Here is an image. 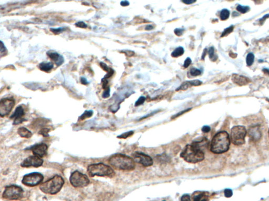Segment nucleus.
<instances>
[{
  "label": "nucleus",
  "mask_w": 269,
  "mask_h": 201,
  "mask_svg": "<svg viewBox=\"0 0 269 201\" xmlns=\"http://www.w3.org/2000/svg\"><path fill=\"white\" fill-rule=\"evenodd\" d=\"M196 2L195 0H184L183 1V2L186 4H191Z\"/></svg>",
  "instance_id": "obj_45"
},
{
  "label": "nucleus",
  "mask_w": 269,
  "mask_h": 201,
  "mask_svg": "<svg viewBox=\"0 0 269 201\" xmlns=\"http://www.w3.org/2000/svg\"><path fill=\"white\" fill-rule=\"evenodd\" d=\"M191 62H192V61H191V59L190 58H187L186 59V60L184 61V67L185 68H188L190 65V64H191Z\"/></svg>",
  "instance_id": "obj_40"
},
{
  "label": "nucleus",
  "mask_w": 269,
  "mask_h": 201,
  "mask_svg": "<svg viewBox=\"0 0 269 201\" xmlns=\"http://www.w3.org/2000/svg\"><path fill=\"white\" fill-rule=\"evenodd\" d=\"M80 82H81L82 84H83V85H87L88 83V82L87 81L86 79L83 78V77H82V78H80Z\"/></svg>",
  "instance_id": "obj_47"
},
{
  "label": "nucleus",
  "mask_w": 269,
  "mask_h": 201,
  "mask_svg": "<svg viewBox=\"0 0 269 201\" xmlns=\"http://www.w3.org/2000/svg\"><path fill=\"white\" fill-rule=\"evenodd\" d=\"M214 47H210V48L208 50V55H209V58L212 59L214 58Z\"/></svg>",
  "instance_id": "obj_35"
},
{
  "label": "nucleus",
  "mask_w": 269,
  "mask_h": 201,
  "mask_svg": "<svg viewBox=\"0 0 269 201\" xmlns=\"http://www.w3.org/2000/svg\"><path fill=\"white\" fill-rule=\"evenodd\" d=\"M65 29L63 28H51L50 31L52 32H53L54 34H58L59 33L62 32L63 31H64Z\"/></svg>",
  "instance_id": "obj_34"
},
{
  "label": "nucleus",
  "mask_w": 269,
  "mask_h": 201,
  "mask_svg": "<svg viewBox=\"0 0 269 201\" xmlns=\"http://www.w3.org/2000/svg\"><path fill=\"white\" fill-rule=\"evenodd\" d=\"M156 112H157V111H156V112H153V113H150V114H148V115H147V116H146L143 117H142V119H140V120H143V119H146V118H147V117H148L151 116H152V115H153V114H155V113H156Z\"/></svg>",
  "instance_id": "obj_49"
},
{
  "label": "nucleus",
  "mask_w": 269,
  "mask_h": 201,
  "mask_svg": "<svg viewBox=\"0 0 269 201\" xmlns=\"http://www.w3.org/2000/svg\"><path fill=\"white\" fill-rule=\"evenodd\" d=\"M25 113L24 109L21 106H19L15 109L14 112L10 117L11 119H14V125H18L19 124L21 123L23 120V117Z\"/></svg>",
  "instance_id": "obj_14"
},
{
  "label": "nucleus",
  "mask_w": 269,
  "mask_h": 201,
  "mask_svg": "<svg viewBox=\"0 0 269 201\" xmlns=\"http://www.w3.org/2000/svg\"><path fill=\"white\" fill-rule=\"evenodd\" d=\"M44 161L41 157L38 156H31L24 160L21 164V167L23 168H30L35 167L38 168L43 165Z\"/></svg>",
  "instance_id": "obj_11"
},
{
  "label": "nucleus",
  "mask_w": 269,
  "mask_h": 201,
  "mask_svg": "<svg viewBox=\"0 0 269 201\" xmlns=\"http://www.w3.org/2000/svg\"><path fill=\"white\" fill-rule=\"evenodd\" d=\"M64 184V179L60 175H56L39 185V189L43 193L54 195L59 193Z\"/></svg>",
  "instance_id": "obj_3"
},
{
  "label": "nucleus",
  "mask_w": 269,
  "mask_h": 201,
  "mask_svg": "<svg viewBox=\"0 0 269 201\" xmlns=\"http://www.w3.org/2000/svg\"><path fill=\"white\" fill-rule=\"evenodd\" d=\"M32 150L35 156L42 158L47 154L48 147L47 145L44 143H40L35 145L29 148Z\"/></svg>",
  "instance_id": "obj_13"
},
{
  "label": "nucleus",
  "mask_w": 269,
  "mask_h": 201,
  "mask_svg": "<svg viewBox=\"0 0 269 201\" xmlns=\"http://www.w3.org/2000/svg\"><path fill=\"white\" fill-rule=\"evenodd\" d=\"M181 201H191L190 197L188 194H184L181 198Z\"/></svg>",
  "instance_id": "obj_42"
},
{
  "label": "nucleus",
  "mask_w": 269,
  "mask_h": 201,
  "mask_svg": "<svg viewBox=\"0 0 269 201\" xmlns=\"http://www.w3.org/2000/svg\"><path fill=\"white\" fill-rule=\"evenodd\" d=\"M134 132L133 131H128V132L122 134V135H119L117 136V137L119 138H122V139H126L128 137L132 136L134 134Z\"/></svg>",
  "instance_id": "obj_29"
},
{
  "label": "nucleus",
  "mask_w": 269,
  "mask_h": 201,
  "mask_svg": "<svg viewBox=\"0 0 269 201\" xmlns=\"http://www.w3.org/2000/svg\"><path fill=\"white\" fill-rule=\"evenodd\" d=\"M70 181L72 186L77 188L87 187L90 183L88 177L78 171H75L71 174Z\"/></svg>",
  "instance_id": "obj_7"
},
{
  "label": "nucleus",
  "mask_w": 269,
  "mask_h": 201,
  "mask_svg": "<svg viewBox=\"0 0 269 201\" xmlns=\"http://www.w3.org/2000/svg\"><path fill=\"white\" fill-rule=\"evenodd\" d=\"M233 28H234V26L233 25H231L230 27H229L228 28H227L226 29H225L224 32L222 33V35H221V37H222L227 36L228 35L230 34L233 31Z\"/></svg>",
  "instance_id": "obj_28"
},
{
  "label": "nucleus",
  "mask_w": 269,
  "mask_h": 201,
  "mask_svg": "<svg viewBox=\"0 0 269 201\" xmlns=\"http://www.w3.org/2000/svg\"><path fill=\"white\" fill-rule=\"evenodd\" d=\"M87 172L91 177L97 176L111 178L115 174L114 171L111 167L103 163L91 164L88 167Z\"/></svg>",
  "instance_id": "obj_5"
},
{
  "label": "nucleus",
  "mask_w": 269,
  "mask_h": 201,
  "mask_svg": "<svg viewBox=\"0 0 269 201\" xmlns=\"http://www.w3.org/2000/svg\"><path fill=\"white\" fill-rule=\"evenodd\" d=\"M108 161L112 167L118 170L132 171L135 168L134 159L125 154H114L109 158Z\"/></svg>",
  "instance_id": "obj_2"
},
{
  "label": "nucleus",
  "mask_w": 269,
  "mask_h": 201,
  "mask_svg": "<svg viewBox=\"0 0 269 201\" xmlns=\"http://www.w3.org/2000/svg\"><path fill=\"white\" fill-rule=\"evenodd\" d=\"M93 111H91V110H86L81 115V116L80 117V119L81 120H84L87 119V118H90L93 115Z\"/></svg>",
  "instance_id": "obj_27"
},
{
  "label": "nucleus",
  "mask_w": 269,
  "mask_h": 201,
  "mask_svg": "<svg viewBox=\"0 0 269 201\" xmlns=\"http://www.w3.org/2000/svg\"><path fill=\"white\" fill-rule=\"evenodd\" d=\"M269 14H266V15H264L263 17L262 18L260 19V23H261V24H263V23L265 21V20L266 19V18H269Z\"/></svg>",
  "instance_id": "obj_46"
},
{
  "label": "nucleus",
  "mask_w": 269,
  "mask_h": 201,
  "mask_svg": "<svg viewBox=\"0 0 269 201\" xmlns=\"http://www.w3.org/2000/svg\"><path fill=\"white\" fill-rule=\"evenodd\" d=\"M180 156L187 162L196 164L204 160V154L203 151L193 145H188L181 151Z\"/></svg>",
  "instance_id": "obj_4"
},
{
  "label": "nucleus",
  "mask_w": 269,
  "mask_h": 201,
  "mask_svg": "<svg viewBox=\"0 0 269 201\" xmlns=\"http://www.w3.org/2000/svg\"><path fill=\"white\" fill-rule=\"evenodd\" d=\"M15 100L10 98H4L0 102V116L3 117L8 115L14 106Z\"/></svg>",
  "instance_id": "obj_10"
},
{
  "label": "nucleus",
  "mask_w": 269,
  "mask_h": 201,
  "mask_svg": "<svg viewBox=\"0 0 269 201\" xmlns=\"http://www.w3.org/2000/svg\"><path fill=\"white\" fill-rule=\"evenodd\" d=\"M202 84V82L199 81L198 80H193V81H186L183 83V84L180 86L179 88H178L176 90L177 91L178 90H185L187 89L188 88L192 86H198Z\"/></svg>",
  "instance_id": "obj_19"
},
{
  "label": "nucleus",
  "mask_w": 269,
  "mask_h": 201,
  "mask_svg": "<svg viewBox=\"0 0 269 201\" xmlns=\"http://www.w3.org/2000/svg\"><path fill=\"white\" fill-rule=\"evenodd\" d=\"M109 96H110V88L108 87L105 90V91L103 93V97L106 99V98L109 97Z\"/></svg>",
  "instance_id": "obj_38"
},
{
  "label": "nucleus",
  "mask_w": 269,
  "mask_h": 201,
  "mask_svg": "<svg viewBox=\"0 0 269 201\" xmlns=\"http://www.w3.org/2000/svg\"><path fill=\"white\" fill-rule=\"evenodd\" d=\"M192 145L193 146H195L204 151L203 150L207 148L209 145V141L205 137H202L199 139H197L194 141H193Z\"/></svg>",
  "instance_id": "obj_18"
},
{
  "label": "nucleus",
  "mask_w": 269,
  "mask_h": 201,
  "mask_svg": "<svg viewBox=\"0 0 269 201\" xmlns=\"http://www.w3.org/2000/svg\"><path fill=\"white\" fill-rule=\"evenodd\" d=\"M18 135L22 138H27V139L31 138L33 135L31 131H29V130L24 127H21L18 128Z\"/></svg>",
  "instance_id": "obj_20"
},
{
  "label": "nucleus",
  "mask_w": 269,
  "mask_h": 201,
  "mask_svg": "<svg viewBox=\"0 0 269 201\" xmlns=\"http://www.w3.org/2000/svg\"><path fill=\"white\" fill-rule=\"evenodd\" d=\"M190 72V74H191V76H199V75H200L201 73V70H199V69H198L196 68L191 69Z\"/></svg>",
  "instance_id": "obj_30"
},
{
  "label": "nucleus",
  "mask_w": 269,
  "mask_h": 201,
  "mask_svg": "<svg viewBox=\"0 0 269 201\" xmlns=\"http://www.w3.org/2000/svg\"><path fill=\"white\" fill-rule=\"evenodd\" d=\"M225 195L226 198H230L232 195V191L230 189H225Z\"/></svg>",
  "instance_id": "obj_39"
},
{
  "label": "nucleus",
  "mask_w": 269,
  "mask_h": 201,
  "mask_svg": "<svg viewBox=\"0 0 269 201\" xmlns=\"http://www.w3.org/2000/svg\"><path fill=\"white\" fill-rule=\"evenodd\" d=\"M184 29H180V28H177V29H175V31H174V32H175V34L177 36H180L182 35L183 34V32H184Z\"/></svg>",
  "instance_id": "obj_41"
},
{
  "label": "nucleus",
  "mask_w": 269,
  "mask_h": 201,
  "mask_svg": "<svg viewBox=\"0 0 269 201\" xmlns=\"http://www.w3.org/2000/svg\"><path fill=\"white\" fill-rule=\"evenodd\" d=\"M184 53V49L183 47H179L177 48L172 53L171 56L173 57H179L180 56L183 55Z\"/></svg>",
  "instance_id": "obj_23"
},
{
  "label": "nucleus",
  "mask_w": 269,
  "mask_h": 201,
  "mask_svg": "<svg viewBox=\"0 0 269 201\" xmlns=\"http://www.w3.org/2000/svg\"><path fill=\"white\" fill-rule=\"evenodd\" d=\"M121 4L122 6L126 7V6L129 5V2H128L127 1H122L121 3Z\"/></svg>",
  "instance_id": "obj_48"
},
{
  "label": "nucleus",
  "mask_w": 269,
  "mask_h": 201,
  "mask_svg": "<svg viewBox=\"0 0 269 201\" xmlns=\"http://www.w3.org/2000/svg\"></svg>",
  "instance_id": "obj_53"
},
{
  "label": "nucleus",
  "mask_w": 269,
  "mask_h": 201,
  "mask_svg": "<svg viewBox=\"0 0 269 201\" xmlns=\"http://www.w3.org/2000/svg\"><path fill=\"white\" fill-rule=\"evenodd\" d=\"M246 130L242 126H235L232 127L231 131V140L233 144L240 146L245 142Z\"/></svg>",
  "instance_id": "obj_6"
},
{
  "label": "nucleus",
  "mask_w": 269,
  "mask_h": 201,
  "mask_svg": "<svg viewBox=\"0 0 269 201\" xmlns=\"http://www.w3.org/2000/svg\"><path fill=\"white\" fill-rule=\"evenodd\" d=\"M54 67V65L52 62H42L39 65L40 70L44 72L51 71Z\"/></svg>",
  "instance_id": "obj_21"
},
{
  "label": "nucleus",
  "mask_w": 269,
  "mask_h": 201,
  "mask_svg": "<svg viewBox=\"0 0 269 201\" xmlns=\"http://www.w3.org/2000/svg\"><path fill=\"white\" fill-rule=\"evenodd\" d=\"M134 160L144 167H150L153 164V160L152 158L143 153H135L134 154Z\"/></svg>",
  "instance_id": "obj_12"
},
{
  "label": "nucleus",
  "mask_w": 269,
  "mask_h": 201,
  "mask_svg": "<svg viewBox=\"0 0 269 201\" xmlns=\"http://www.w3.org/2000/svg\"><path fill=\"white\" fill-rule=\"evenodd\" d=\"M193 201H208V198L204 193L200 192L193 197Z\"/></svg>",
  "instance_id": "obj_22"
},
{
  "label": "nucleus",
  "mask_w": 269,
  "mask_h": 201,
  "mask_svg": "<svg viewBox=\"0 0 269 201\" xmlns=\"http://www.w3.org/2000/svg\"><path fill=\"white\" fill-rule=\"evenodd\" d=\"M146 98L144 96H141V97H139L138 99V100L136 102L135 106H138L140 105L143 104Z\"/></svg>",
  "instance_id": "obj_32"
},
{
  "label": "nucleus",
  "mask_w": 269,
  "mask_h": 201,
  "mask_svg": "<svg viewBox=\"0 0 269 201\" xmlns=\"http://www.w3.org/2000/svg\"><path fill=\"white\" fill-rule=\"evenodd\" d=\"M236 10H238L240 13L245 14L249 11L250 7H248V6H242V5H238L236 7Z\"/></svg>",
  "instance_id": "obj_26"
},
{
  "label": "nucleus",
  "mask_w": 269,
  "mask_h": 201,
  "mask_svg": "<svg viewBox=\"0 0 269 201\" xmlns=\"http://www.w3.org/2000/svg\"><path fill=\"white\" fill-rule=\"evenodd\" d=\"M263 71L264 72V73H267L269 75V70L266 68H264L263 69Z\"/></svg>",
  "instance_id": "obj_51"
},
{
  "label": "nucleus",
  "mask_w": 269,
  "mask_h": 201,
  "mask_svg": "<svg viewBox=\"0 0 269 201\" xmlns=\"http://www.w3.org/2000/svg\"><path fill=\"white\" fill-rule=\"evenodd\" d=\"M190 110H191V109H186L185 110H183V111H181V112L178 113L176 115H174L172 117V119H175V118L178 117L180 116H181V115H183V114L185 113L186 112H188V111Z\"/></svg>",
  "instance_id": "obj_37"
},
{
  "label": "nucleus",
  "mask_w": 269,
  "mask_h": 201,
  "mask_svg": "<svg viewBox=\"0 0 269 201\" xmlns=\"http://www.w3.org/2000/svg\"><path fill=\"white\" fill-rule=\"evenodd\" d=\"M255 60V56L252 53H249L247 55L246 58V65L248 66L252 65Z\"/></svg>",
  "instance_id": "obj_25"
},
{
  "label": "nucleus",
  "mask_w": 269,
  "mask_h": 201,
  "mask_svg": "<svg viewBox=\"0 0 269 201\" xmlns=\"http://www.w3.org/2000/svg\"><path fill=\"white\" fill-rule=\"evenodd\" d=\"M206 51H207V49H204V54H203V55H202V59H204V56H205V54H206Z\"/></svg>",
  "instance_id": "obj_52"
},
{
  "label": "nucleus",
  "mask_w": 269,
  "mask_h": 201,
  "mask_svg": "<svg viewBox=\"0 0 269 201\" xmlns=\"http://www.w3.org/2000/svg\"><path fill=\"white\" fill-rule=\"evenodd\" d=\"M47 55L52 60H53L56 65H57V66H60V65H62L63 63L64 62V58L60 55L59 54H58L57 52H53L52 51H49L47 52Z\"/></svg>",
  "instance_id": "obj_17"
},
{
  "label": "nucleus",
  "mask_w": 269,
  "mask_h": 201,
  "mask_svg": "<svg viewBox=\"0 0 269 201\" xmlns=\"http://www.w3.org/2000/svg\"><path fill=\"white\" fill-rule=\"evenodd\" d=\"M7 51V49L5 48V46L4 45L3 43L2 42H1V56L2 54H5V52Z\"/></svg>",
  "instance_id": "obj_43"
},
{
  "label": "nucleus",
  "mask_w": 269,
  "mask_h": 201,
  "mask_svg": "<svg viewBox=\"0 0 269 201\" xmlns=\"http://www.w3.org/2000/svg\"><path fill=\"white\" fill-rule=\"evenodd\" d=\"M230 144V138L228 133L225 131H220L212 138L210 150L215 154H223L228 150Z\"/></svg>",
  "instance_id": "obj_1"
},
{
  "label": "nucleus",
  "mask_w": 269,
  "mask_h": 201,
  "mask_svg": "<svg viewBox=\"0 0 269 201\" xmlns=\"http://www.w3.org/2000/svg\"></svg>",
  "instance_id": "obj_54"
},
{
  "label": "nucleus",
  "mask_w": 269,
  "mask_h": 201,
  "mask_svg": "<svg viewBox=\"0 0 269 201\" xmlns=\"http://www.w3.org/2000/svg\"><path fill=\"white\" fill-rule=\"evenodd\" d=\"M44 177L39 172H33L28 174L23 177L22 183L28 187H33L37 186L42 183Z\"/></svg>",
  "instance_id": "obj_9"
},
{
  "label": "nucleus",
  "mask_w": 269,
  "mask_h": 201,
  "mask_svg": "<svg viewBox=\"0 0 269 201\" xmlns=\"http://www.w3.org/2000/svg\"><path fill=\"white\" fill-rule=\"evenodd\" d=\"M24 191L21 187L16 185L8 186L5 189L2 197L8 200H18L23 198Z\"/></svg>",
  "instance_id": "obj_8"
},
{
  "label": "nucleus",
  "mask_w": 269,
  "mask_h": 201,
  "mask_svg": "<svg viewBox=\"0 0 269 201\" xmlns=\"http://www.w3.org/2000/svg\"><path fill=\"white\" fill-rule=\"evenodd\" d=\"M75 25L78 27L82 28H86L87 27V25L83 22H78L75 24Z\"/></svg>",
  "instance_id": "obj_36"
},
{
  "label": "nucleus",
  "mask_w": 269,
  "mask_h": 201,
  "mask_svg": "<svg viewBox=\"0 0 269 201\" xmlns=\"http://www.w3.org/2000/svg\"><path fill=\"white\" fill-rule=\"evenodd\" d=\"M230 12L227 9L222 10L220 13V17L222 21H225L229 17Z\"/></svg>",
  "instance_id": "obj_24"
},
{
  "label": "nucleus",
  "mask_w": 269,
  "mask_h": 201,
  "mask_svg": "<svg viewBox=\"0 0 269 201\" xmlns=\"http://www.w3.org/2000/svg\"><path fill=\"white\" fill-rule=\"evenodd\" d=\"M49 131H50V130L49 129V128H42V130H40V131H39V134L43 135V136L47 137L49 136L48 133H49Z\"/></svg>",
  "instance_id": "obj_31"
},
{
  "label": "nucleus",
  "mask_w": 269,
  "mask_h": 201,
  "mask_svg": "<svg viewBox=\"0 0 269 201\" xmlns=\"http://www.w3.org/2000/svg\"><path fill=\"white\" fill-rule=\"evenodd\" d=\"M100 66H101V68L103 69V70H105V71H106V72H107V73L113 70L109 68V67L104 62H101Z\"/></svg>",
  "instance_id": "obj_33"
},
{
  "label": "nucleus",
  "mask_w": 269,
  "mask_h": 201,
  "mask_svg": "<svg viewBox=\"0 0 269 201\" xmlns=\"http://www.w3.org/2000/svg\"><path fill=\"white\" fill-rule=\"evenodd\" d=\"M153 29V26H152V25H147L146 26V27L145 28L146 30H147V31H149V30H152V29Z\"/></svg>",
  "instance_id": "obj_50"
},
{
  "label": "nucleus",
  "mask_w": 269,
  "mask_h": 201,
  "mask_svg": "<svg viewBox=\"0 0 269 201\" xmlns=\"http://www.w3.org/2000/svg\"><path fill=\"white\" fill-rule=\"evenodd\" d=\"M210 127L208 126H204L202 127V130H202V131L204 133H207L210 131Z\"/></svg>",
  "instance_id": "obj_44"
},
{
  "label": "nucleus",
  "mask_w": 269,
  "mask_h": 201,
  "mask_svg": "<svg viewBox=\"0 0 269 201\" xmlns=\"http://www.w3.org/2000/svg\"><path fill=\"white\" fill-rule=\"evenodd\" d=\"M248 135L252 141L257 142L261 138V131L259 126H253L248 130Z\"/></svg>",
  "instance_id": "obj_15"
},
{
  "label": "nucleus",
  "mask_w": 269,
  "mask_h": 201,
  "mask_svg": "<svg viewBox=\"0 0 269 201\" xmlns=\"http://www.w3.org/2000/svg\"><path fill=\"white\" fill-rule=\"evenodd\" d=\"M232 81H233V83L235 84L240 86L248 85V83H249L251 81L246 76L238 75V74H233L232 75Z\"/></svg>",
  "instance_id": "obj_16"
}]
</instances>
